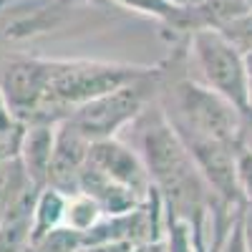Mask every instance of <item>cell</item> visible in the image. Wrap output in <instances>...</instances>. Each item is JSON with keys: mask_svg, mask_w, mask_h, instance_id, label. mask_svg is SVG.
Segmentation results:
<instances>
[{"mask_svg": "<svg viewBox=\"0 0 252 252\" xmlns=\"http://www.w3.org/2000/svg\"><path fill=\"white\" fill-rule=\"evenodd\" d=\"M131 131L134 146L144 159L152 187L159 192L166 212L184 220L189 227L207 222L217 199L184 141L166 121L157 98L131 124Z\"/></svg>", "mask_w": 252, "mask_h": 252, "instance_id": "obj_1", "label": "cell"}, {"mask_svg": "<svg viewBox=\"0 0 252 252\" xmlns=\"http://www.w3.org/2000/svg\"><path fill=\"white\" fill-rule=\"evenodd\" d=\"M154 66H136V63H111V61H86V58H51L48 78V101L46 121L58 124L76 106L103 94H111L136 78H144Z\"/></svg>", "mask_w": 252, "mask_h": 252, "instance_id": "obj_2", "label": "cell"}, {"mask_svg": "<svg viewBox=\"0 0 252 252\" xmlns=\"http://www.w3.org/2000/svg\"><path fill=\"white\" fill-rule=\"evenodd\" d=\"M159 78H161V63L154 66L149 76L136 78L111 94H103L98 98L81 103L66 119L91 141L114 139L126 126H131L141 116V111L157 98Z\"/></svg>", "mask_w": 252, "mask_h": 252, "instance_id": "obj_3", "label": "cell"}, {"mask_svg": "<svg viewBox=\"0 0 252 252\" xmlns=\"http://www.w3.org/2000/svg\"><path fill=\"white\" fill-rule=\"evenodd\" d=\"M189 66L197 68V78L212 91L222 94L227 101L247 114L250 94H247V73H245V53L229 40L220 28L204 26L189 33Z\"/></svg>", "mask_w": 252, "mask_h": 252, "instance_id": "obj_4", "label": "cell"}, {"mask_svg": "<svg viewBox=\"0 0 252 252\" xmlns=\"http://www.w3.org/2000/svg\"><path fill=\"white\" fill-rule=\"evenodd\" d=\"M51 58L5 56L0 58V94L10 111L23 121H46Z\"/></svg>", "mask_w": 252, "mask_h": 252, "instance_id": "obj_5", "label": "cell"}, {"mask_svg": "<svg viewBox=\"0 0 252 252\" xmlns=\"http://www.w3.org/2000/svg\"><path fill=\"white\" fill-rule=\"evenodd\" d=\"M89 164L96 166L106 177H111L114 182L134 189L141 199H146L152 192V179H149V172L144 166L141 154L136 152L134 144H126L119 136L91 141Z\"/></svg>", "mask_w": 252, "mask_h": 252, "instance_id": "obj_6", "label": "cell"}, {"mask_svg": "<svg viewBox=\"0 0 252 252\" xmlns=\"http://www.w3.org/2000/svg\"><path fill=\"white\" fill-rule=\"evenodd\" d=\"M89 149H91V139L83 136L68 119L58 121L46 187H53L63 194H76L81 172L89 161Z\"/></svg>", "mask_w": 252, "mask_h": 252, "instance_id": "obj_7", "label": "cell"}, {"mask_svg": "<svg viewBox=\"0 0 252 252\" xmlns=\"http://www.w3.org/2000/svg\"><path fill=\"white\" fill-rule=\"evenodd\" d=\"M43 187L31 184L0 217V252H26L31 245L33 209Z\"/></svg>", "mask_w": 252, "mask_h": 252, "instance_id": "obj_8", "label": "cell"}, {"mask_svg": "<svg viewBox=\"0 0 252 252\" xmlns=\"http://www.w3.org/2000/svg\"><path fill=\"white\" fill-rule=\"evenodd\" d=\"M53 144H56V124L35 121V124L26 126L18 159L23 161V169L28 172L31 182H35L38 187H46L48 166H51V157H53Z\"/></svg>", "mask_w": 252, "mask_h": 252, "instance_id": "obj_9", "label": "cell"}, {"mask_svg": "<svg viewBox=\"0 0 252 252\" xmlns=\"http://www.w3.org/2000/svg\"><path fill=\"white\" fill-rule=\"evenodd\" d=\"M68 194L58 192L53 187H43L38 192L35 209H33V229H31V242L40 240L43 235L53 232L56 227L63 224V209H66Z\"/></svg>", "mask_w": 252, "mask_h": 252, "instance_id": "obj_10", "label": "cell"}, {"mask_svg": "<svg viewBox=\"0 0 252 252\" xmlns=\"http://www.w3.org/2000/svg\"><path fill=\"white\" fill-rule=\"evenodd\" d=\"M103 217V209L98 207V202L83 192H76V194H68L66 199V209H63V224L76 229V232L86 235L89 229H94Z\"/></svg>", "mask_w": 252, "mask_h": 252, "instance_id": "obj_11", "label": "cell"}, {"mask_svg": "<svg viewBox=\"0 0 252 252\" xmlns=\"http://www.w3.org/2000/svg\"><path fill=\"white\" fill-rule=\"evenodd\" d=\"M31 184H35V182H31L28 172L23 169V161L18 157L0 159V217H3L5 209L23 194Z\"/></svg>", "mask_w": 252, "mask_h": 252, "instance_id": "obj_12", "label": "cell"}, {"mask_svg": "<svg viewBox=\"0 0 252 252\" xmlns=\"http://www.w3.org/2000/svg\"><path fill=\"white\" fill-rule=\"evenodd\" d=\"M26 126L5 103L3 94H0V159H10L18 157L20 152V141H23Z\"/></svg>", "mask_w": 252, "mask_h": 252, "instance_id": "obj_13", "label": "cell"}, {"mask_svg": "<svg viewBox=\"0 0 252 252\" xmlns=\"http://www.w3.org/2000/svg\"><path fill=\"white\" fill-rule=\"evenodd\" d=\"M166 252H197L192 227L166 212Z\"/></svg>", "mask_w": 252, "mask_h": 252, "instance_id": "obj_14", "label": "cell"}, {"mask_svg": "<svg viewBox=\"0 0 252 252\" xmlns=\"http://www.w3.org/2000/svg\"><path fill=\"white\" fill-rule=\"evenodd\" d=\"M217 252H250V242L245 232V204L232 215V222H229Z\"/></svg>", "mask_w": 252, "mask_h": 252, "instance_id": "obj_15", "label": "cell"}, {"mask_svg": "<svg viewBox=\"0 0 252 252\" xmlns=\"http://www.w3.org/2000/svg\"><path fill=\"white\" fill-rule=\"evenodd\" d=\"M220 31L232 40V43L245 53L252 48V10H247L245 15L235 18V20H229V23L220 26Z\"/></svg>", "mask_w": 252, "mask_h": 252, "instance_id": "obj_16", "label": "cell"}, {"mask_svg": "<svg viewBox=\"0 0 252 252\" xmlns=\"http://www.w3.org/2000/svg\"><path fill=\"white\" fill-rule=\"evenodd\" d=\"M235 166H237L240 192H242L245 202H252V146H247V144H240L237 146Z\"/></svg>", "mask_w": 252, "mask_h": 252, "instance_id": "obj_17", "label": "cell"}, {"mask_svg": "<svg viewBox=\"0 0 252 252\" xmlns=\"http://www.w3.org/2000/svg\"><path fill=\"white\" fill-rule=\"evenodd\" d=\"M245 73H247V94H250V109H252V48L245 51Z\"/></svg>", "mask_w": 252, "mask_h": 252, "instance_id": "obj_18", "label": "cell"}, {"mask_svg": "<svg viewBox=\"0 0 252 252\" xmlns=\"http://www.w3.org/2000/svg\"><path fill=\"white\" fill-rule=\"evenodd\" d=\"M192 3H199V0H192Z\"/></svg>", "mask_w": 252, "mask_h": 252, "instance_id": "obj_19", "label": "cell"}]
</instances>
